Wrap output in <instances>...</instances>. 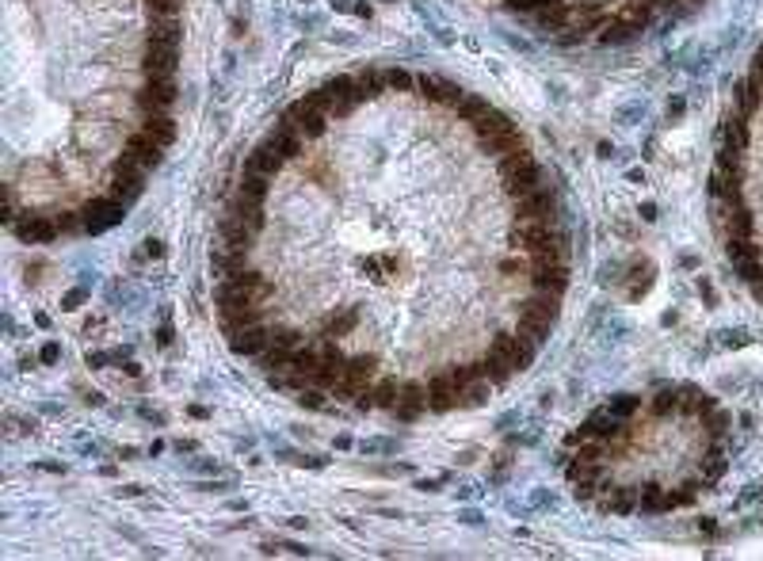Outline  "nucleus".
<instances>
[{"instance_id": "28", "label": "nucleus", "mask_w": 763, "mask_h": 561, "mask_svg": "<svg viewBox=\"0 0 763 561\" xmlns=\"http://www.w3.org/2000/svg\"><path fill=\"white\" fill-rule=\"evenodd\" d=\"M176 451H179V454H191V451H195V439H179Z\"/></svg>"}, {"instance_id": "8", "label": "nucleus", "mask_w": 763, "mask_h": 561, "mask_svg": "<svg viewBox=\"0 0 763 561\" xmlns=\"http://www.w3.org/2000/svg\"><path fill=\"white\" fill-rule=\"evenodd\" d=\"M641 31H645V27H638L634 19H626V16H622V19H614V23H607V27H603V35H599V42H603V46H622V42H634V38H638Z\"/></svg>"}, {"instance_id": "22", "label": "nucleus", "mask_w": 763, "mask_h": 561, "mask_svg": "<svg viewBox=\"0 0 763 561\" xmlns=\"http://www.w3.org/2000/svg\"><path fill=\"white\" fill-rule=\"evenodd\" d=\"M115 497H142V485H118Z\"/></svg>"}, {"instance_id": "5", "label": "nucleus", "mask_w": 763, "mask_h": 561, "mask_svg": "<svg viewBox=\"0 0 763 561\" xmlns=\"http://www.w3.org/2000/svg\"><path fill=\"white\" fill-rule=\"evenodd\" d=\"M12 229H16L19 240H31V245H46V240H53L62 233L58 222H53V214H27L23 222H16Z\"/></svg>"}, {"instance_id": "15", "label": "nucleus", "mask_w": 763, "mask_h": 561, "mask_svg": "<svg viewBox=\"0 0 763 561\" xmlns=\"http://www.w3.org/2000/svg\"><path fill=\"white\" fill-rule=\"evenodd\" d=\"M84 302H88V290H80V286H77V290H69V294L62 298V310H69V313H73V310H80Z\"/></svg>"}, {"instance_id": "16", "label": "nucleus", "mask_w": 763, "mask_h": 561, "mask_svg": "<svg viewBox=\"0 0 763 561\" xmlns=\"http://www.w3.org/2000/svg\"><path fill=\"white\" fill-rule=\"evenodd\" d=\"M38 359H42V363H58V359H62V344H53V340H50V344H42Z\"/></svg>"}, {"instance_id": "31", "label": "nucleus", "mask_w": 763, "mask_h": 561, "mask_svg": "<svg viewBox=\"0 0 763 561\" xmlns=\"http://www.w3.org/2000/svg\"><path fill=\"white\" fill-rule=\"evenodd\" d=\"M290 527H294V531H302V527H310V519H305V516H290Z\"/></svg>"}, {"instance_id": "6", "label": "nucleus", "mask_w": 763, "mask_h": 561, "mask_svg": "<svg viewBox=\"0 0 763 561\" xmlns=\"http://www.w3.org/2000/svg\"><path fill=\"white\" fill-rule=\"evenodd\" d=\"M103 191L111 199H118V203H126V206H134L138 199H142V191H145V184L138 176H111L107 172V184H103Z\"/></svg>"}, {"instance_id": "32", "label": "nucleus", "mask_w": 763, "mask_h": 561, "mask_svg": "<svg viewBox=\"0 0 763 561\" xmlns=\"http://www.w3.org/2000/svg\"><path fill=\"white\" fill-rule=\"evenodd\" d=\"M336 447H340V451H351L355 443H351V436H336Z\"/></svg>"}, {"instance_id": "11", "label": "nucleus", "mask_w": 763, "mask_h": 561, "mask_svg": "<svg viewBox=\"0 0 763 561\" xmlns=\"http://www.w3.org/2000/svg\"><path fill=\"white\" fill-rule=\"evenodd\" d=\"M603 409H607V412H614L618 420H630L634 412H641V397H638V393H618V397L607 401Z\"/></svg>"}, {"instance_id": "34", "label": "nucleus", "mask_w": 763, "mask_h": 561, "mask_svg": "<svg viewBox=\"0 0 763 561\" xmlns=\"http://www.w3.org/2000/svg\"><path fill=\"white\" fill-rule=\"evenodd\" d=\"M332 8H336V12H347L351 4H347V0H332Z\"/></svg>"}, {"instance_id": "27", "label": "nucleus", "mask_w": 763, "mask_h": 561, "mask_svg": "<svg viewBox=\"0 0 763 561\" xmlns=\"http://www.w3.org/2000/svg\"><path fill=\"white\" fill-rule=\"evenodd\" d=\"M38 470H46V473H65V466L62 462H38Z\"/></svg>"}, {"instance_id": "25", "label": "nucleus", "mask_w": 763, "mask_h": 561, "mask_svg": "<svg viewBox=\"0 0 763 561\" xmlns=\"http://www.w3.org/2000/svg\"><path fill=\"white\" fill-rule=\"evenodd\" d=\"M157 344H160V347H168V344H172V329H168V325L157 332Z\"/></svg>"}, {"instance_id": "4", "label": "nucleus", "mask_w": 763, "mask_h": 561, "mask_svg": "<svg viewBox=\"0 0 763 561\" xmlns=\"http://www.w3.org/2000/svg\"><path fill=\"white\" fill-rule=\"evenodd\" d=\"M416 88H420V96H424V99L443 103V107H458L462 99H466V88H458V84L447 80V77H435V73H420Z\"/></svg>"}, {"instance_id": "2", "label": "nucleus", "mask_w": 763, "mask_h": 561, "mask_svg": "<svg viewBox=\"0 0 763 561\" xmlns=\"http://www.w3.org/2000/svg\"><path fill=\"white\" fill-rule=\"evenodd\" d=\"M80 214H84V233H103L111 229V225H118L126 218V203H118V199H111L103 191V195H92L80 203Z\"/></svg>"}, {"instance_id": "17", "label": "nucleus", "mask_w": 763, "mask_h": 561, "mask_svg": "<svg viewBox=\"0 0 763 561\" xmlns=\"http://www.w3.org/2000/svg\"><path fill=\"white\" fill-rule=\"evenodd\" d=\"M443 485H447V477H420V481H416V489H420V493H439Z\"/></svg>"}, {"instance_id": "33", "label": "nucleus", "mask_w": 763, "mask_h": 561, "mask_svg": "<svg viewBox=\"0 0 763 561\" xmlns=\"http://www.w3.org/2000/svg\"><path fill=\"white\" fill-rule=\"evenodd\" d=\"M123 374H130V378H138V374H142V366H138V363H126V366H123Z\"/></svg>"}, {"instance_id": "7", "label": "nucleus", "mask_w": 763, "mask_h": 561, "mask_svg": "<svg viewBox=\"0 0 763 561\" xmlns=\"http://www.w3.org/2000/svg\"><path fill=\"white\" fill-rule=\"evenodd\" d=\"M138 126L149 134V138L160 145V149H168V145L176 142V123H172V115H145Z\"/></svg>"}, {"instance_id": "1", "label": "nucleus", "mask_w": 763, "mask_h": 561, "mask_svg": "<svg viewBox=\"0 0 763 561\" xmlns=\"http://www.w3.org/2000/svg\"><path fill=\"white\" fill-rule=\"evenodd\" d=\"M279 123H286L294 134H298V138H302V142H317L321 134H325L329 115H325V111L313 103V96H302V99H294V103L286 107Z\"/></svg>"}, {"instance_id": "20", "label": "nucleus", "mask_w": 763, "mask_h": 561, "mask_svg": "<svg viewBox=\"0 0 763 561\" xmlns=\"http://www.w3.org/2000/svg\"><path fill=\"white\" fill-rule=\"evenodd\" d=\"M145 256L160 260V256H164V245H160V240H157V237H149V240H145Z\"/></svg>"}, {"instance_id": "12", "label": "nucleus", "mask_w": 763, "mask_h": 561, "mask_svg": "<svg viewBox=\"0 0 763 561\" xmlns=\"http://www.w3.org/2000/svg\"><path fill=\"white\" fill-rule=\"evenodd\" d=\"M454 111H458V119H462V123H473V119H481V115L488 111V103H485L481 96H470V92H466V99H462V103L454 107Z\"/></svg>"}, {"instance_id": "14", "label": "nucleus", "mask_w": 763, "mask_h": 561, "mask_svg": "<svg viewBox=\"0 0 763 561\" xmlns=\"http://www.w3.org/2000/svg\"><path fill=\"white\" fill-rule=\"evenodd\" d=\"M397 451V439H363L359 454H393Z\"/></svg>"}, {"instance_id": "30", "label": "nucleus", "mask_w": 763, "mask_h": 561, "mask_svg": "<svg viewBox=\"0 0 763 561\" xmlns=\"http://www.w3.org/2000/svg\"><path fill=\"white\" fill-rule=\"evenodd\" d=\"M699 294L706 298V302H714V286H710V283H702V279H699Z\"/></svg>"}, {"instance_id": "3", "label": "nucleus", "mask_w": 763, "mask_h": 561, "mask_svg": "<svg viewBox=\"0 0 763 561\" xmlns=\"http://www.w3.org/2000/svg\"><path fill=\"white\" fill-rule=\"evenodd\" d=\"M286 160L290 157H286L271 138H264V142L249 153V160H245V176H275V172L286 169Z\"/></svg>"}, {"instance_id": "21", "label": "nucleus", "mask_w": 763, "mask_h": 561, "mask_svg": "<svg viewBox=\"0 0 763 561\" xmlns=\"http://www.w3.org/2000/svg\"><path fill=\"white\" fill-rule=\"evenodd\" d=\"M725 344H729V347H740V344H748V332H740V329H737V332H725Z\"/></svg>"}, {"instance_id": "35", "label": "nucleus", "mask_w": 763, "mask_h": 561, "mask_svg": "<svg viewBox=\"0 0 763 561\" xmlns=\"http://www.w3.org/2000/svg\"><path fill=\"white\" fill-rule=\"evenodd\" d=\"M386 4H393V0H386Z\"/></svg>"}, {"instance_id": "26", "label": "nucleus", "mask_w": 763, "mask_h": 561, "mask_svg": "<svg viewBox=\"0 0 763 561\" xmlns=\"http://www.w3.org/2000/svg\"><path fill=\"white\" fill-rule=\"evenodd\" d=\"M187 412H191V416H195V420H206V416H210V409H206V405H191V409H187Z\"/></svg>"}, {"instance_id": "9", "label": "nucleus", "mask_w": 763, "mask_h": 561, "mask_svg": "<svg viewBox=\"0 0 763 561\" xmlns=\"http://www.w3.org/2000/svg\"><path fill=\"white\" fill-rule=\"evenodd\" d=\"M653 271H657V267L649 264V260H634V264H630L634 279H630V286H626V298H630V302H638V298H645V294H649V286H653Z\"/></svg>"}, {"instance_id": "13", "label": "nucleus", "mask_w": 763, "mask_h": 561, "mask_svg": "<svg viewBox=\"0 0 763 561\" xmlns=\"http://www.w3.org/2000/svg\"><path fill=\"white\" fill-rule=\"evenodd\" d=\"M386 88L390 92H412L416 88V77L408 69H386Z\"/></svg>"}, {"instance_id": "29", "label": "nucleus", "mask_w": 763, "mask_h": 561, "mask_svg": "<svg viewBox=\"0 0 763 561\" xmlns=\"http://www.w3.org/2000/svg\"><path fill=\"white\" fill-rule=\"evenodd\" d=\"M595 153H599V157H614V145L611 142H599V145H595Z\"/></svg>"}, {"instance_id": "36", "label": "nucleus", "mask_w": 763, "mask_h": 561, "mask_svg": "<svg viewBox=\"0 0 763 561\" xmlns=\"http://www.w3.org/2000/svg\"><path fill=\"white\" fill-rule=\"evenodd\" d=\"M305 4H310V0H305Z\"/></svg>"}, {"instance_id": "19", "label": "nucleus", "mask_w": 763, "mask_h": 561, "mask_svg": "<svg viewBox=\"0 0 763 561\" xmlns=\"http://www.w3.org/2000/svg\"><path fill=\"white\" fill-rule=\"evenodd\" d=\"M111 359H115V351H111V356H107V351H88V359H84V363H88V366H107Z\"/></svg>"}, {"instance_id": "10", "label": "nucleus", "mask_w": 763, "mask_h": 561, "mask_svg": "<svg viewBox=\"0 0 763 561\" xmlns=\"http://www.w3.org/2000/svg\"><path fill=\"white\" fill-rule=\"evenodd\" d=\"M573 0H565V4H553V8H542L534 12L538 16V23L546 27V31H568V23H573Z\"/></svg>"}, {"instance_id": "24", "label": "nucleus", "mask_w": 763, "mask_h": 561, "mask_svg": "<svg viewBox=\"0 0 763 561\" xmlns=\"http://www.w3.org/2000/svg\"><path fill=\"white\" fill-rule=\"evenodd\" d=\"M641 218H645V222H657V206H653V203H641Z\"/></svg>"}, {"instance_id": "18", "label": "nucleus", "mask_w": 763, "mask_h": 561, "mask_svg": "<svg viewBox=\"0 0 763 561\" xmlns=\"http://www.w3.org/2000/svg\"><path fill=\"white\" fill-rule=\"evenodd\" d=\"M195 489L199 493H225V489H233V481H199Z\"/></svg>"}, {"instance_id": "23", "label": "nucleus", "mask_w": 763, "mask_h": 561, "mask_svg": "<svg viewBox=\"0 0 763 561\" xmlns=\"http://www.w3.org/2000/svg\"><path fill=\"white\" fill-rule=\"evenodd\" d=\"M668 115H672V119L684 115V99H668Z\"/></svg>"}]
</instances>
